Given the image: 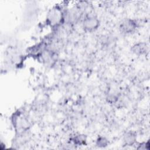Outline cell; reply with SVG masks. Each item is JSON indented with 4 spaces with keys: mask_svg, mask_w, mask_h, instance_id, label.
<instances>
[{
    "mask_svg": "<svg viewBox=\"0 0 150 150\" xmlns=\"http://www.w3.org/2000/svg\"><path fill=\"white\" fill-rule=\"evenodd\" d=\"M135 134L132 132H127L124 137V140L126 145H132L134 144L135 142Z\"/></svg>",
    "mask_w": 150,
    "mask_h": 150,
    "instance_id": "5",
    "label": "cell"
},
{
    "mask_svg": "<svg viewBox=\"0 0 150 150\" xmlns=\"http://www.w3.org/2000/svg\"><path fill=\"white\" fill-rule=\"evenodd\" d=\"M47 19L50 24L53 25H57L63 19L62 12L59 8H53L49 12Z\"/></svg>",
    "mask_w": 150,
    "mask_h": 150,
    "instance_id": "2",
    "label": "cell"
},
{
    "mask_svg": "<svg viewBox=\"0 0 150 150\" xmlns=\"http://www.w3.org/2000/svg\"><path fill=\"white\" fill-rule=\"evenodd\" d=\"M99 20L94 16H88L86 17L83 22V28L87 31H93L99 26Z\"/></svg>",
    "mask_w": 150,
    "mask_h": 150,
    "instance_id": "1",
    "label": "cell"
},
{
    "mask_svg": "<svg viewBox=\"0 0 150 150\" xmlns=\"http://www.w3.org/2000/svg\"><path fill=\"white\" fill-rule=\"evenodd\" d=\"M146 45L144 42H140L138 43L135 45H134L131 50L133 53H134L136 54H143L145 53L146 51Z\"/></svg>",
    "mask_w": 150,
    "mask_h": 150,
    "instance_id": "4",
    "label": "cell"
},
{
    "mask_svg": "<svg viewBox=\"0 0 150 150\" xmlns=\"http://www.w3.org/2000/svg\"><path fill=\"white\" fill-rule=\"evenodd\" d=\"M137 28V23L133 19H126L120 24V29L124 33H131Z\"/></svg>",
    "mask_w": 150,
    "mask_h": 150,
    "instance_id": "3",
    "label": "cell"
},
{
    "mask_svg": "<svg viewBox=\"0 0 150 150\" xmlns=\"http://www.w3.org/2000/svg\"><path fill=\"white\" fill-rule=\"evenodd\" d=\"M108 144L107 139L103 137H100L96 141V145L99 147H104L107 146Z\"/></svg>",
    "mask_w": 150,
    "mask_h": 150,
    "instance_id": "6",
    "label": "cell"
},
{
    "mask_svg": "<svg viewBox=\"0 0 150 150\" xmlns=\"http://www.w3.org/2000/svg\"><path fill=\"white\" fill-rule=\"evenodd\" d=\"M84 135H78L74 138V142L79 144H81L85 141V139L83 138Z\"/></svg>",
    "mask_w": 150,
    "mask_h": 150,
    "instance_id": "7",
    "label": "cell"
}]
</instances>
